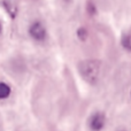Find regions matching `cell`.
I'll list each match as a JSON object with an SVG mask.
<instances>
[{
	"label": "cell",
	"mask_w": 131,
	"mask_h": 131,
	"mask_svg": "<svg viewBox=\"0 0 131 131\" xmlns=\"http://www.w3.org/2000/svg\"><path fill=\"white\" fill-rule=\"evenodd\" d=\"M79 74L89 83H95L100 75V63L94 60H86L78 66Z\"/></svg>",
	"instance_id": "6da1fadb"
},
{
	"label": "cell",
	"mask_w": 131,
	"mask_h": 131,
	"mask_svg": "<svg viewBox=\"0 0 131 131\" xmlns=\"http://www.w3.org/2000/svg\"><path fill=\"white\" fill-rule=\"evenodd\" d=\"M29 35L31 38H34L37 41H43L47 36L46 28L44 27L43 23L40 22H34L29 27Z\"/></svg>",
	"instance_id": "7a4b0ae2"
},
{
	"label": "cell",
	"mask_w": 131,
	"mask_h": 131,
	"mask_svg": "<svg viewBox=\"0 0 131 131\" xmlns=\"http://www.w3.org/2000/svg\"><path fill=\"white\" fill-rule=\"evenodd\" d=\"M105 122H106V117L102 113H94L90 118V128L93 131H100L105 127Z\"/></svg>",
	"instance_id": "3957f363"
},
{
	"label": "cell",
	"mask_w": 131,
	"mask_h": 131,
	"mask_svg": "<svg viewBox=\"0 0 131 131\" xmlns=\"http://www.w3.org/2000/svg\"><path fill=\"white\" fill-rule=\"evenodd\" d=\"M12 92V89L8 84L4 83V82H0V100L2 99H6L10 95Z\"/></svg>",
	"instance_id": "277c9868"
},
{
	"label": "cell",
	"mask_w": 131,
	"mask_h": 131,
	"mask_svg": "<svg viewBox=\"0 0 131 131\" xmlns=\"http://www.w3.org/2000/svg\"><path fill=\"white\" fill-rule=\"evenodd\" d=\"M122 44H123V47H124L125 50L131 51V38H130V36H128V35H123Z\"/></svg>",
	"instance_id": "5b68a950"
},
{
	"label": "cell",
	"mask_w": 131,
	"mask_h": 131,
	"mask_svg": "<svg viewBox=\"0 0 131 131\" xmlns=\"http://www.w3.org/2000/svg\"><path fill=\"white\" fill-rule=\"evenodd\" d=\"M77 36H78L79 39L85 40V39L88 38V31H86L84 28H81V29H78V31H77Z\"/></svg>",
	"instance_id": "8992f818"
},
{
	"label": "cell",
	"mask_w": 131,
	"mask_h": 131,
	"mask_svg": "<svg viewBox=\"0 0 131 131\" xmlns=\"http://www.w3.org/2000/svg\"><path fill=\"white\" fill-rule=\"evenodd\" d=\"M1 32H2V24H1V22H0V35H1Z\"/></svg>",
	"instance_id": "52a82bcc"
},
{
	"label": "cell",
	"mask_w": 131,
	"mask_h": 131,
	"mask_svg": "<svg viewBox=\"0 0 131 131\" xmlns=\"http://www.w3.org/2000/svg\"><path fill=\"white\" fill-rule=\"evenodd\" d=\"M130 93H131V91H130Z\"/></svg>",
	"instance_id": "ba28073f"
}]
</instances>
